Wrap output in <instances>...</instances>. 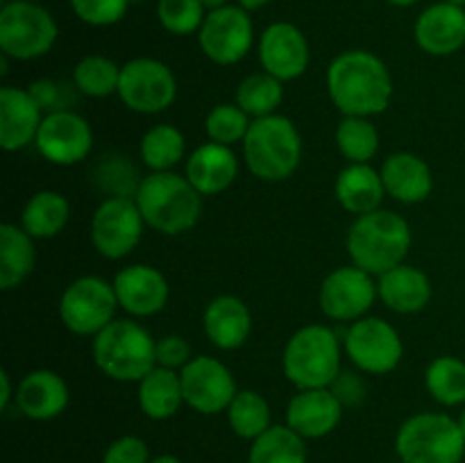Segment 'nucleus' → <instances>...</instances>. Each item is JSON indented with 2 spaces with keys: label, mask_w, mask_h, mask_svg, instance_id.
Returning <instances> with one entry per match:
<instances>
[{
  "label": "nucleus",
  "mask_w": 465,
  "mask_h": 463,
  "mask_svg": "<svg viewBox=\"0 0 465 463\" xmlns=\"http://www.w3.org/2000/svg\"><path fill=\"white\" fill-rule=\"evenodd\" d=\"M327 94L343 116L371 118L389 109L393 77L377 54L345 50L327 68Z\"/></svg>",
  "instance_id": "nucleus-1"
},
{
  "label": "nucleus",
  "mask_w": 465,
  "mask_h": 463,
  "mask_svg": "<svg viewBox=\"0 0 465 463\" xmlns=\"http://www.w3.org/2000/svg\"><path fill=\"white\" fill-rule=\"evenodd\" d=\"M203 198L186 175L162 171L141 177L134 202L150 230L177 236L198 225L203 218Z\"/></svg>",
  "instance_id": "nucleus-2"
},
{
  "label": "nucleus",
  "mask_w": 465,
  "mask_h": 463,
  "mask_svg": "<svg viewBox=\"0 0 465 463\" xmlns=\"http://www.w3.org/2000/svg\"><path fill=\"white\" fill-rule=\"evenodd\" d=\"M345 245L354 266L380 277L404 263L411 248V227L400 213L375 209L357 216Z\"/></svg>",
  "instance_id": "nucleus-3"
},
{
  "label": "nucleus",
  "mask_w": 465,
  "mask_h": 463,
  "mask_svg": "<svg viewBox=\"0 0 465 463\" xmlns=\"http://www.w3.org/2000/svg\"><path fill=\"white\" fill-rule=\"evenodd\" d=\"M343 340L327 325H307L284 345L282 370L298 390L330 389L341 375Z\"/></svg>",
  "instance_id": "nucleus-4"
},
{
  "label": "nucleus",
  "mask_w": 465,
  "mask_h": 463,
  "mask_svg": "<svg viewBox=\"0 0 465 463\" xmlns=\"http://www.w3.org/2000/svg\"><path fill=\"white\" fill-rule=\"evenodd\" d=\"M248 171L263 182H282L293 175L302 159V136L282 113L254 118L243 141Z\"/></svg>",
  "instance_id": "nucleus-5"
},
{
  "label": "nucleus",
  "mask_w": 465,
  "mask_h": 463,
  "mask_svg": "<svg viewBox=\"0 0 465 463\" xmlns=\"http://www.w3.org/2000/svg\"><path fill=\"white\" fill-rule=\"evenodd\" d=\"M95 366L114 381L139 384L157 366V340L134 320H112L91 343Z\"/></svg>",
  "instance_id": "nucleus-6"
},
{
  "label": "nucleus",
  "mask_w": 465,
  "mask_h": 463,
  "mask_svg": "<svg viewBox=\"0 0 465 463\" xmlns=\"http://www.w3.org/2000/svg\"><path fill=\"white\" fill-rule=\"evenodd\" d=\"M395 452L402 463H461L465 436L448 413L422 411L400 425Z\"/></svg>",
  "instance_id": "nucleus-7"
},
{
  "label": "nucleus",
  "mask_w": 465,
  "mask_h": 463,
  "mask_svg": "<svg viewBox=\"0 0 465 463\" xmlns=\"http://www.w3.org/2000/svg\"><path fill=\"white\" fill-rule=\"evenodd\" d=\"M57 41V23L48 9L14 0L0 12V50L18 62L44 57Z\"/></svg>",
  "instance_id": "nucleus-8"
},
{
  "label": "nucleus",
  "mask_w": 465,
  "mask_h": 463,
  "mask_svg": "<svg viewBox=\"0 0 465 463\" xmlns=\"http://www.w3.org/2000/svg\"><path fill=\"white\" fill-rule=\"evenodd\" d=\"M118 298L114 284L98 275L77 277L59 298V318L77 336H95L114 320Z\"/></svg>",
  "instance_id": "nucleus-9"
},
{
  "label": "nucleus",
  "mask_w": 465,
  "mask_h": 463,
  "mask_svg": "<svg viewBox=\"0 0 465 463\" xmlns=\"http://www.w3.org/2000/svg\"><path fill=\"white\" fill-rule=\"evenodd\" d=\"M343 348L350 361L366 375H389L400 366L404 354L400 331L384 318L375 316L350 322Z\"/></svg>",
  "instance_id": "nucleus-10"
},
{
  "label": "nucleus",
  "mask_w": 465,
  "mask_h": 463,
  "mask_svg": "<svg viewBox=\"0 0 465 463\" xmlns=\"http://www.w3.org/2000/svg\"><path fill=\"white\" fill-rule=\"evenodd\" d=\"M118 98L127 109L136 113L166 112L177 98L175 75L159 59H130L121 66Z\"/></svg>",
  "instance_id": "nucleus-11"
},
{
  "label": "nucleus",
  "mask_w": 465,
  "mask_h": 463,
  "mask_svg": "<svg viewBox=\"0 0 465 463\" xmlns=\"http://www.w3.org/2000/svg\"><path fill=\"white\" fill-rule=\"evenodd\" d=\"M145 221L134 198H104L91 216V243L104 259H125L139 245Z\"/></svg>",
  "instance_id": "nucleus-12"
},
{
  "label": "nucleus",
  "mask_w": 465,
  "mask_h": 463,
  "mask_svg": "<svg viewBox=\"0 0 465 463\" xmlns=\"http://www.w3.org/2000/svg\"><path fill=\"white\" fill-rule=\"evenodd\" d=\"M198 41L207 59L218 66L239 64L250 53L254 41V27L250 12L239 5H225L221 9L207 12Z\"/></svg>",
  "instance_id": "nucleus-13"
},
{
  "label": "nucleus",
  "mask_w": 465,
  "mask_h": 463,
  "mask_svg": "<svg viewBox=\"0 0 465 463\" xmlns=\"http://www.w3.org/2000/svg\"><path fill=\"white\" fill-rule=\"evenodd\" d=\"M377 295V284L371 272L359 266H341L322 280L318 304L330 320L354 322L372 309Z\"/></svg>",
  "instance_id": "nucleus-14"
},
{
  "label": "nucleus",
  "mask_w": 465,
  "mask_h": 463,
  "mask_svg": "<svg viewBox=\"0 0 465 463\" xmlns=\"http://www.w3.org/2000/svg\"><path fill=\"white\" fill-rule=\"evenodd\" d=\"M180 377L184 404L203 416L227 411L234 395L239 393L230 368L207 354L191 359L180 370Z\"/></svg>",
  "instance_id": "nucleus-15"
},
{
  "label": "nucleus",
  "mask_w": 465,
  "mask_h": 463,
  "mask_svg": "<svg viewBox=\"0 0 465 463\" xmlns=\"http://www.w3.org/2000/svg\"><path fill=\"white\" fill-rule=\"evenodd\" d=\"M36 150L54 166H73L89 157L94 148V132L77 112L45 113L36 134Z\"/></svg>",
  "instance_id": "nucleus-16"
},
{
  "label": "nucleus",
  "mask_w": 465,
  "mask_h": 463,
  "mask_svg": "<svg viewBox=\"0 0 465 463\" xmlns=\"http://www.w3.org/2000/svg\"><path fill=\"white\" fill-rule=\"evenodd\" d=\"M259 62L263 71L275 75L277 80H298L312 62L307 36L293 23H272L259 39Z\"/></svg>",
  "instance_id": "nucleus-17"
},
{
  "label": "nucleus",
  "mask_w": 465,
  "mask_h": 463,
  "mask_svg": "<svg viewBox=\"0 0 465 463\" xmlns=\"http://www.w3.org/2000/svg\"><path fill=\"white\" fill-rule=\"evenodd\" d=\"M118 307L134 318H148L162 311L171 295V286L162 271L148 263H132L114 277Z\"/></svg>",
  "instance_id": "nucleus-18"
},
{
  "label": "nucleus",
  "mask_w": 465,
  "mask_h": 463,
  "mask_svg": "<svg viewBox=\"0 0 465 463\" xmlns=\"http://www.w3.org/2000/svg\"><path fill=\"white\" fill-rule=\"evenodd\" d=\"M343 411V402L331 389L298 390L286 407V425L304 440L325 438L341 425Z\"/></svg>",
  "instance_id": "nucleus-19"
},
{
  "label": "nucleus",
  "mask_w": 465,
  "mask_h": 463,
  "mask_svg": "<svg viewBox=\"0 0 465 463\" xmlns=\"http://www.w3.org/2000/svg\"><path fill=\"white\" fill-rule=\"evenodd\" d=\"M44 109L30 89L3 86L0 89V145L7 153H18L35 143L44 123Z\"/></svg>",
  "instance_id": "nucleus-20"
},
{
  "label": "nucleus",
  "mask_w": 465,
  "mask_h": 463,
  "mask_svg": "<svg viewBox=\"0 0 465 463\" xmlns=\"http://www.w3.org/2000/svg\"><path fill=\"white\" fill-rule=\"evenodd\" d=\"M416 44L434 57H448L465 45V9L452 3L427 7L416 21Z\"/></svg>",
  "instance_id": "nucleus-21"
},
{
  "label": "nucleus",
  "mask_w": 465,
  "mask_h": 463,
  "mask_svg": "<svg viewBox=\"0 0 465 463\" xmlns=\"http://www.w3.org/2000/svg\"><path fill=\"white\" fill-rule=\"evenodd\" d=\"M16 407L25 418L36 422L54 420L62 416L68 407V386L62 375L54 370H32L18 381L16 386Z\"/></svg>",
  "instance_id": "nucleus-22"
},
{
  "label": "nucleus",
  "mask_w": 465,
  "mask_h": 463,
  "mask_svg": "<svg viewBox=\"0 0 465 463\" xmlns=\"http://www.w3.org/2000/svg\"><path fill=\"white\" fill-rule=\"evenodd\" d=\"M204 334L218 350H239L252 334V313L236 295H218L207 304L203 316Z\"/></svg>",
  "instance_id": "nucleus-23"
},
{
  "label": "nucleus",
  "mask_w": 465,
  "mask_h": 463,
  "mask_svg": "<svg viewBox=\"0 0 465 463\" xmlns=\"http://www.w3.org/2000/svg\"><path fill=\"white\" fill-rule=\"evenodd\" d=\"M381 182L386 195L402 204H418L434 191L430 163L413 153H393L381 163Z\"/></svg>",
  "instance_id": "nucleus-24"
},
{
  "label": "nucleus",
  "mask_w": 465,
  "mask_h": 463,
  "mask_svg": "<svg viewBox=\"0 0 465 463\" xmlns=\"http://www.w3.org/2000/svg\"><path fill=\"white\" fill-rule=\"evenodd\" d=\"M184 175L200 195H218L230 189L239 177V159L230 145L209 141L195 148L186 159Z\"/></svg>",
  "instance_id": "nucleus-25"
},
{
  "label": "nucleus",
  "mask_w": 465,
  "mask_h": 463,
  "mask_svg": "<svg viewBox=\"0 0 465 463\" xmlns=\"http://www.w3.org/2000/svg\"><path fill=\"white\" fill-rule=\"evenodd\" d=\"M377 295L395 313H418L430 304L431 281L420 268L400 263L377 280Z\"/></svg>",
  "instance_id": "nucleus-26"
},
{
  "label": "nucleus",
  "mask_w": 465,
  "mask_h": 463,
  "mask_svg": "<svg viewBox=\"0 0 465 463\" xmlns=\"http://www.w3.org/2000/svg\"><path fill=\"white\" fill-rule=\"evenodd\" d=\"M334 193L345 212L363 216V213L381 209L386 189L381 172L375 171L371 163H348L336 177Z\"/></svg>",
  "instance_id": "nucleus-27"
},
{
  "label": "nucleus",
  "mask_w": 465,
  "mask_h": 463,
  "mask_svg": "<svg viewBox=\"0 0 465 463\" xmlns=\"http://www.w3.org/2000/svg\"><path fill=\"white\" fill-rule=\"evenodd\" d=\"M136 402L150 420H168L184 404L182 377L171 368L154 366L143 379L136 384Z\"/></svg>",
  "instance_id": "nucleus-28"
},
{
  "label": "nucleus",
  "mask_w": 465,
  "mask_h": 463,
  "mask_svg": "<svg viewBox=\"0 0 465 463\" xmlns=\"http://www.w3.org/2000/svg\"><path fill=\"white\" fill-rule=\"evenodd\" d=\"M36 263L35 239L23 227L0 225V289L12 291L30 277Z\"/></svg>",
  "instance_id": "nucleus-29"
},
{
  "label": "nucleus",
  "mask_w": 465,
  "mask_h": 463,
  "mask_svg": "<svg viewBox=\"0 0 465 463\" xmlns=\"http://www.w3.org/2000/svg\"><path fill=\"white\" fill-rule=\"evenodd\" d=\"M71 218V204L59 191H36L25 202L21 213V227L32 239H53Z\"/></svg>",
  "instance_id": "nucleus-30"
},
{
  "label": "nucleus",
  "mask_w": 465,
  "mask_h": 463,
  "mask_svg": "<svg viewBox=\"0 0 465 463\" xmlns=\"http://www.w3.org/2000/svg\"><path fill=\"white\" fill-rule=\"evenodd\" d=\"M307 440L289 425H272L252 440L248 463H307Z\"/></svg>",
  "instance_id": "nucleus-31"
},
{
  "label": "nucleus",
  "mask_w": 465,
  "mask_h": 463,
  "mask_svg": "<svg viewBox=\"0 0 465 463\" xmlns=\"http://www.w3.org/2000/svg\"><path fill=\"white\" fill-rule=\"evenodd\" d=\"M184 134L175 125H171V123H159V125L150 127L139 145L141 162L153 172L171 171L173 166H177L184 159Z\"/></svg>",
  "instance_id": "nucleus-32"
},
{
  "label": "nucleus",
  "mask_w": 465,
  "mask_h": 463,
  "mask_svg": "<svg viewBox=\"0 0 465 463\" xmlns=\"http://www.w3.org/2000/svg\"><path fill=\"white\" fill-rule=\"evenodd\" d=\"M225 413L230 429L250 443L272 427L271 404L257 390H239Z\"/></svg>",
  "instance_id": "nucleus-33"
},
{
  "label": "nucleus",
  "mask_w": 465,
  "mask_h": 463,
  "mask_svg": "<svg viewBox=\"0 0 465 463\" xmlns=\"http://www.w3.org/2000/svg\"><path fill=\"white\" fill-rule=\"evenodd\" d=\"M284 82L277 80L271 73H252L236 86V104L250 118L272 116L284 100Z\"/></svg>",
  "instance_id": "nucleus-34"
},
{
  "label": "nucleus",
  "mask_w": 465,
  "mask_h": 463,
  "mask_svg": "<svg viewBox=\"0 0 465 463\" xmlns=\"http://www.w3.org/2000/svg\"><path fill=\"white\" fill-rule=\"evenodd\" d=\"M427 393L443 407L465 404V361L459 357L434 359L425 370Z\"/></svg>",
  "instance_id": "nucleus-35"
},
{
  "label": "nucleus",
  "mask_w": 465,
  "mask_h": 463,
  "mask_svg": "<svg viewBox=\"0 0 465 463\" xmlns=\"http://www.w3.org/2000/svg\"><path fill=\"white\" fill-rule=\"evenodd\" d=\"M121 66L104 54H86L73 68V84L77 94L89 98H107L118 94Z\"/></svg>",
  "instance_id": "nucleus-36"
},
{
  "label": "nucleus",
  "mask_w": 465,
  "mask_h": 463,
  "mask_svg": "<svg viewBox=\"0 0 465 463\" xmlns=\"http://www.w3.org/2000/svg\"><path fill=\"white\" fill-rule=\"evenodd\" d=\"M336 148L350 163H368L380 153V130L371 118L343 116L336 127Z\"/></svg>",
  "instance_id": "nucleus-37"
},
{
  "label": "nucleus",
  "mask_w": 465,
  "mask_h": 463,
  "mask_svg": "<svg viewBox=\"0 0 465 463\" xmlns=\"http://www.w3.org/2000/svg\"><path fill=\"white\" fill-rule=\"evenodd\" d=\"M250 125H252V118L236 103L216 104L207 113V118H204V130H207L209 141L230 145V148L234 143H243L250 132Z\"/></svg>",
  "instance_id": "nucleus-38"
},
{
  "label": "nucleus",
  "mask_w": 465,
  "mask_h": 463,
  "mask_svg": "<svg viewBox=\"0 0 465 463\" xmlns=\"http://www.w3.org/2000/svg\"><path fill=\"white\" fill-rule=\"evenodd\" d=\"M157 18L171 34L186 36L200 32L204 18V5L200 0H159Z\"/></svg>",
  "instance_id": "nucleus-39"
},
{
  "label": "nucleus",
  "mask_w": 465,
  "mask_h": 463,
  "mask_svg": "<svg viewBox=\"0 0 465 463\" xmlns=\"http://www.w3.org/2000/svg\"><path fill=\"white\" fill-rule=\"evenodd\" d=\"M95 180L100 189L107 191L109 198H134L141 180L134 166L123 157H104L95 168Z\"/></svg>",
  "instance_id": "nucleus-40"
},
{
  "label": "nucleus",
  "mask_w": 465,
  "mask_h": 463,
  "mask_svg": "<svg viewBox=\"0 0 465 463\" xmlns=\"http://www.w3.org/2000/svg\"><path fill=\"white\" fill-rule=\"evenodd\" d=\"M71 7L86 25L104 27L114 25L125 16L130 0H71Z\"/></svg>",
  "instance_id": "nucleus-41"
},
{
  "label": "nucleus",
  "mask_w": 465,
  "mask_h": 463,
  "mask_svg": "<svg viewBox=\"0 0 465 463\" xmlns=\"http://www.w3.org/2000/svg\"><path fill=\"white\" fill-rule=\"evenodd\" d=\"M30 94L35 95V100L39 103V107L44 109V113H54V112H71L73 104H75V84H64L57 80H39L32 82Z\"/></svg>",
  "instance_id": "nucleus-42"
},
{
  "label": "nucleus",
  "mask_w": 465,
  "mask_h": 463,
  "mask_svg": "<svg viewBox=\"0 0 465 463\" xmlns=\"http://www.w3.org/2000/svg\"><path fill=\"white\" fill-rule=\"evenodd\" d=\"M150 458L148 443L134 434L116 438L103 454V463H150Z\"/></svg>",
  "instance_id": "nucleus-43"
},
{
  "label": "nucleus",
  "mask_w": 465,
  "mask_h": 463,
  "mask_svg": "<svg viewBox=\"0 0 465 463\" xmlns=\"http://www.w3.org/2000/svg\"><path fill=\"white\" fill-rule=\"evenodd\" d=\"M191 359H193V352H191V345L184 336L168 334L157 340V366L182 370Z\"/></svg>",
  "instance_id": "nucleus-44"
},
{
  "label": "nucleus",
  "mask_w": 465,
  "mask_h": 463,
  "mask_svg": "<svg viewBox=\"0 0 465 463\" xmlns=\"http://www.w3.org/2000/svg\"><path fill=\"white\" fill-rule=\"evenodd\" d=\"M330 389L343 402V407H357L366 398V386H363L361 377L354 375V372L341 370V375L336 377V381Z\"/></svg>",
  "instance_id": "nucleus-45"
},
{
  "label": "nucleus",
  "mask_w": 465,
  "mask_h": 463,
  "mask_svg": "<svg viewBox=\"0 0 465 463\" xmlns=\"http://www.w3.org/2000/svg\"><path fill=\"white\" fill-rule=\"evenodd\" d=\"M12 398H16L12 389V375L7 370H0V411L9 407Z\"/></svg>",
  "instance_id": "nucleus-46"
},
{
  "label": "nucleus",
  "mask_w": 465,
  "mask_h": 463,
  "mask_svg": "<svg viewBox=\"0 0 465 463\" xmlns=\"http://www.w3.org/2000/svg\"><path fill=\"white\" fill-rule=\"evenodd\" d=\"M271 0H239V7H243L245 12H254V9H262Z\"/></svg>",
  "instance_id": "nucleus-47"
},
{
  "label": "nucleus",
  "mask_w": 465,
  "mask_h": 463,
  "mask_svg": "<svg viewBox=\"0 0 465 463\" xmlns=\"http://www.w3.org/2000/svg\"><path fill=\"white\" fill-rule=\"evenodd\" d=\"M150 463H182V458L175 454H157V457L150 458Z\"/></svg>",
  "instance_id": "nucleus-48"
},
{
  "label": "nucleus",
  "mask_w": 465,
  "mask_h": 463,
  "mask_svg": "<svg viewBox=\"0 0 465 463\" xmlns=\"http://www.w3.org/2000/svg\"><path fill=\"white\" fill-rule=\"evenodd\" d=\"M200 3L204 5V9H207V12H213V9H221V7H225V5H227V0H200Z\"/></svg>",
  "instance_id": "nucleus-49"
},
{
  "label": "nucleus",
  "mask_w": 465,
  "mask_h": 463,
  "mask_svg": "<svg viewBox=\"0 0 465 463\" xmlns=\"http://www.w3.org/2000/svg\"><path fill=\"white\" fill-rule=\"evenodd\" d=\"M391 5H398V7H409V5L418 3V0H389Z\"/></svg>",
  "instance_id": "nucleus-50"
},
{
  "label": "nucleus",
  "mask_w": 465,
  "mask_h": 463,
  "mask_svg": "<svg viewBox=\"0 0 465 463\" xmlns=\"http://www.w3.org/2000/svg\"><path fill=\"white\" fill-rule=\"evenodd\" d=\"M457 420H459V427H461V431H463V436H465V409L461 411V416L457 418Z\"/></svg>",
  "instance_id": "nucleus-51"
},
{
  "label": "nucleus",
  "mask_w": 465,
  "mask_h": 463,
  "mask_svg": "<svg viewBox=\"0 0 465 463\" xmlns=\"http://www.w3.org/2000/svg\"><path fill=\"white\" fill-rule=\"evenodd\" d=\"M445 3H452V5H459V7H465V0H445Z\"/></svg>",
  "instance_id": "nucleus-52"
}]
</instances>
